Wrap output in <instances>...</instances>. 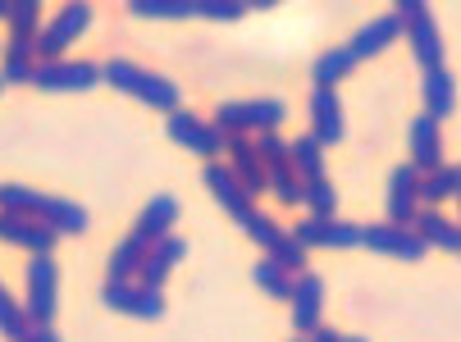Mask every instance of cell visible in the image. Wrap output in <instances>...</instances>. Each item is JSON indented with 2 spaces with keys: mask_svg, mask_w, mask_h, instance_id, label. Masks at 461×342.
Listing matches in <instances>:
<instances>
[{
  "mask_svg": "<svg viewBox=\"0 0 461 342\" xmlns=\"http://www.w3.org/2000/svg\"><path fill=\"white\" fill-rule=\"evenodd\" d=\"M0 211L5 215H28L37 224H46L55 238L59 233H87V211L78 201H64V196H46V192H32V187H0Z\"/></svg>",
  "mask_w": 461,
  "mask_h": 342,
  "instance_id": "1",
  "label": "cell"
},
{
  "mask_svg": "<svg viewBox=\"0 0 461 342\" xmlns=\"http://www.w3.org/2000/svg\"><path fill=\"white\" fill-rule=\"evenodd\" d=\"M101 83H110V87L123 92V96H138L142 105L165 110V114L183 110L178 83L165 78V74H151V68H142V64H133V59H110V64H101Z\"/></svg>",
  "mask_w": 461,
  "mask_h": 342,
  "instance_id": "2",
  "label": "cell"
},
{
  "mask_svg": "<svg viewBox=\"0 0 461 342\" xmlns=\"http://www.w3.org/2000/svg\"><path fill=\"white\" fill-rule=\"evenodd\" d=\"M288 119V105L275 96H260V101H224L220 105V123L229 137H251V132H275Z\"/></svg>",
  "mask_w": 461,
  "mask_h": 342,
  "instance_id": "3",
  "label": "cell"
},
{
  "mask_svg": "<svg viewBox=\"0 0 461 342\" xmlns=\"http://www.w3.org/2000/svg\"><path fill=\"white\" fill-rule=\"evenodd\" d=\"M165 132L174 137L183 151L202 156L206 165H215V156L229 147V132H224V128H215V123H206V119H196V114H187V110H174V114L165 119Z\"/></svg>",
  "mask_w": 461,
  "mask_h": 342,
  "instance_id": "4",
  "label": "cell"
},
{
  "mask_svg": "<svg viewBox=\"0 0 461 342\" xmlns=\"http://www.w3.org/2000/svg\"><path fill=\"white\" fill-rule=\"evenodd\" d=\"M55 297H59V265L50 256H32L28 260V302H23L32 328H50Z\"/></svg>",
  "mask_w": 461,
  "mask_h": 342,
  "instance_id": "5",
  "label": "cell"
},
{
  "mask_svg": "<svg viewBox=\"0 0 461 342\" xmlns=\"http://www.w3.org/2000/svg\"><path fill=\"white\" fill-rule=\"evenodd\" d=\"M92 23V5H64L41 32H37V64H50V59H64L74 37H83Z\"/></svg>",
  "mask_w": 461,
  "mask_h": 342,
  "instance_id": "6",
  "label": "cell"
},
{
  "mask_svg": "<svg viewBox=\"0 0 461 342\" xmlns=\"http://www.w3.org/2000/svg\"><path fill=\"white\" fill-rule=\"evenodd\" d=\"M101 83V64L92 59H50L32 68V87L41 92H92Z\"/></svg>",
  "mask_w": 461,
  "mask_h": 342,
  "instance_id": "7",
  "label": "cell"
},
{
  "mask_svg": "<svg viewBox=\"0 0 461 342\" xmlns=\"http://www.w3.org/2000/svg\"><path fill=\"white\" fill-rule=\"evenodd\" d=\"M105 306L119 310V315H133V320H160L165 315V292L156 288H142L138 279H128V284H114L105 279Z\"/></svg>",
  "mask_w": 461,
  "mask_h": 342,
  "instance_id": "8",
  "label": "cell"
},
{
  "mask_svg": "<svg viewBox=\"0 0 461 342\" xmlns=\"http://www.w3.org/2000/svg\"><path fill=\"white\" fill-rule=\"evenodd\" d=\"M420 215V174L411 165H398L388 174V224L411 229Z\"/></svg>",
  "mask_w": 461,
  "mask_h": 342,
  "instance_id": "9",
  "label": "cell"
},
{
  "mask_svg": "<svg viewBox=\"0 0 461 342\" xmlns=\"http://www.w3.org/2000/svg\"><path fill=\"white\" fill-rule=\"evenodd\" d=\"M361 229L366 224H348V220H320V215H311V220H302L297 224V242L311 251V247H334V251H343V247H361Z\"/></svg>",
  "mask_w": 461,
  "mask_h": 342,
  "instance_id": "10",
  "label": "cell"
},
{
  "mask_svg": "<svg viewBox=\"0 0 461 342\" xmlns=\"http://www.w3.org/2000/svg\"><path fill=\"white\" fill-rule=\"evenodd\" d=\"M229 169H233V178L242 183V192L256 201L260 192H266V183H270V169H266V160L256 156V142L251 137H229Z\"/></svg>",
  "mask_w": 461,
  "mask_h": 342,
  "instance_id": "11",
  "label": "cell"
},
{
  "mask_svg": "<svg viewBox=\"0 0 461 342\" xmlns=\"http://www.w3.org/2000/svg\"><path fill=\"white\" fill-rule=\"evenodd\" d=\"M361 247H370L379 256H398V260H425V251H429L411 229H398V224H370V229H361Z\"/></svg>",
  "mask_w": 461,
  "mask_h": 342,
  "instance_id": "12",
  "label": "cell"
},
{
  "mask_svg": "<svg viewBox=\"0 0 461 342\" xmlns=\"http://www.w3.org/2000/svg\"><path fill=\"white\" fill-rule=\"evenodd\" d=\"M407 137H411V169H416V174L443 169V128H438V119L416 114Z\"/></svg>",
  "mask_w": 461,
  "mask_h": 342,
  "instance_id": "13",
  "label": "cell"
},
{
  "mask_svg": "<svg viewBox=\"0 0 461 342\" xmlns=\"http://www.w3.org/2000/svg\"><path fill=\"white\" fill-rule=\"evenodd\" d=\"M324 315V279L320 274H297L293 284V333H315Z\"/></svg>",
  "mask_w": 461,
  "mask_h": 342,
  "instance_id": "14",
  "label": "cell"
},
{
  "mask_svg": "<svg viewBox=\"0 0 461 342\" xmlns=\"http://www.w3.org/2000/svg\"><path fill=\"white\" fill-rule=\"evenodd\" d=\"M202 178H206L211 196L220 201V211H229L238 224H242V220L256 211V205H251V196L242 192V183L233 178V169H229V165H206V174H202Z\"/></svg>",
  "mask_w": 461,
  "mask_h": 342,
  "instance_id": "15",
  "label": "cell"
},
{
  "mask_svg": "<svg viewBox=\"0 0 461 342\" xmlns=\"http://www.w3.org/2000/svg\"><path fill=\"white\" fill-rule=\"evenodd\" d=\"M187 256V242L183 238H160L151 251H147V260H142V269H138V284L142 288H156V292H165V279H169V269L178 265Z\"/></svg>",
  "mask_w": 461,
  "mask_h": 342,
  "instance_id": "16",
  "label": "cell"
},
{
  "mask_svg": "<svg viewBox=\"0 0 461 342\" xmlns=\"http://www.w3.org/2000/svg\"><path fill=\"white\" fill-rule=\"evenodd\" d=\"M311 123H315V142L329 151L334 142H343V101H339V92H311Z\"/></svg>",
  "mask_w": 461,
  "mask_h": 342,
  "instance_id": "17",
  "label": "cell"
},
{
  "mask_svg": "<svg viewBox=\"0 0 461 342\" xmlns=\"http://www.w3.org/2000/svg\"><path fill=\"white\" fill-rule=\"evenodd\" d=\"M0 238L23 247V251H32V256H50L55 251V233L46 224L28 220V215H5V211H0Z\"/></svg>",
  "mask_w": 461,
  "mask_h": 342,
  "instance_id": "18",
  "label": "cell"
},
{
  "mask_svg": "<svg viewBox=\"0 0 461 342\" xmlns=\"http://www.w3.org/2000/svg\"><path fill=\"white\" fill-rule=\"evenodd\" d=\"M407 37V28L398 23V19H393V14H379V19H370L366 28H357V37H352V55H357V64L361 59H370V55H384L393 41H402Z\"/></svg>",
  "mask_w": 461,
  "mask_h": 342,
  "instance_id": "19",
  "label": "cell"
},
{
  "mask_svg": "<svg viewBox=\"0 0 461 342\" xmlns=\"http://www.w3.org/2000/svg\"><path fill=\"white\" fill-rule=\"evenodd\" d=\"M174 224H178V201H174V196H151V201H147V211L138 215L133 238H142L147 247H156L160 238L174 233Z\"/></svg>",
  "mask_w": 461,
  "mask_h": 342,
  "instance_id": "20",
  "label": "cell"
},
{
  "mask_svg": "<svg viewBox=\"0 0 461 342\" xmlns=\"http://www.w3.org/2000/svg\"><path fill=\"white\" fill-rule=\"evenodd\" d=\"M407 41H411V55L425 74L429 68H443V32H438L434 14H420L416 23H407Z\"/></svg>",
  "mask_w": 461,
  "mask_h": 342,
  "instance_id": "21",
  "label": "cell"
},
{
  "mask_svg": "<svg viewBox=\"0 0 461 342\" xmlns=\"http://www.w3.org/2000/svg\"><path fill=\"white\" fill-rule=\"evenodd\" d=\"M411 233L425 242V247H438V251H461V224L456 220H443L438 211H420Z\"/></svg>",
  "mask_w": 461,
  "mask_h": 342,
  "instance_id": "22",
  "label": "cell"
},
{
  "mask_svg": "<svg viewBox=\"0 0 461 342\" xmlns=\"http://www.w3.org/2000/svg\"><path fill=\"white\" fill-rule=\"evenodd\" d=\"M37 68V37H10L5 46V64H0V83H32Z\"/></svg>",
  "mask_w": 461,
  "mask_h": 342,
  "instance_id": "23",
  "label": "cell"
},
{
  "mask_svg": "<svg viewBox=\"0 0 461 342\" xmlns=\"http://www.w3.org/2000/svg\"><path fill=\"white\" fill-rule=\"evenodd\" d=\"M425 114L429 119H447L452 110H456V78L447 74V68H429V74H425Z\"/></svg>",
  "mask_w": 461,
  "mask_h": 342,
  "instance_id": "24",
  "label": "cell"
},
{
  "mask_svg": "<svg viewBox=\"0 0 461 342\" xmlns=\"http://www.w3.org/2000/svg\"><path fill=\"white\" fill-rule=\"evenodd\" d=\"M357 68V55L348 50V46H329L320 59H315V68H311V78H315V87L320 92H334L348 74Z\"/></svg>",
  "mask_w": 461,
  "mask_h": 342,
  "instance_id": "25",
  "label": "cell"
},
{
  "mask_svg": "<svg viewBox=\"0 0 461 342\" xmlns=\"http://www.w3.org/2000/svg\"><path fill=\"white\" fill-rule=\"evenodd\" d=\"M147 242L142 238H133L128 233L114 251H110V269H105V279H114V284H128V279H138V269H142V260H147Z\"/></svg>",
  "mask_w": 461,
  "mask_h": 342,
  "instance_id": "26",
  "label": "cell"
},
{
  "mask_svg": "<svg viewBox=\"0 0 461 342\" xmlns=\"http://www.w3.org/2000/svg\"><path fill=\"white\" fill-rule=\"evenodd\" d=\"M251 284H256L260 292L279 297V302H293V284H297V279H293L288 269H279V265L266 256V260H256V265H251Z\"/></svg>",
  "mask_w": 461,
  "mask_h": 342,
  "instance_id": "27",
  "label": "cell"
},
{
  "mask_svg": "<svg viewBox=\"0 0 461 342\" xmlns=\"http://www.w3.org/2000/svg\"><path fill=\"white\" fill-rule=\"evenodd\" d=\"M461 192V169L456 165H443L434 174H420V205H438V201H452Z\"/></svg>",
  "mask_w": 461,
  "mask_h": 342,
  "instance_id": "28",
  "label": "cell"
},
{
  "mask_svg": "<svg viewBox=\"0 0 461 342\" xmlns=\"http://www.w3.org/2000/svg\"><path fill=\"white\" fill-rule=\"evenodd\" d=\"M293 169L302 174V183H311V178H324V147L315 142L311 132L293 142Z\"/></svg>",
  "mask_w": 461,
  "mask_h": 342,
  "instance_id": "29",
  "label": "cell"
},
{
  "mask_svg": "<svg viewBox=\"0 0 461 342\" xmlns=\"http://www.w3.org/2000/svg\"><path fill=\"white\" fill-rule=\"evenodd\" d=\"M138 19H196V0H133Z\"/></svg>",
  "mask_w": 461,
  "mask_h": 342,
  "instance_id": "30",
  "label": "cell"
},
{
  "mask_svg": "<svg viewBox=\"0 0 461 342\" xmlns=\"http://www.w3.org/2000/svg\"><path fill=\"white\" fill-rule=\"evenodd\" d=\"M266 192H275L284 205H302V201H306V183H302V174H297L293 165H275Z\"/></svg>",
  "mask_w": 461,
  "mask_h": 342,
  "instance_id": "31",
  "label": "cell"
},
{
  "mask_svg": "<svg viewBox=\"0 0 461 342\" xmlns=\"http://www.w3.org/2000/svg\"><path fill=\"white\" fill-rule=\"evenodd\" d=\"M0 333H5L10 342H23L28 333H32V320H28V310L5 292V288H0Z\"/></svg>",
  "mask_w": 461,
  "mask_h": 342,
  "instance_id": "32",
  "label": "cell"
},
{
  "mask_svg": "<svg viewBox=\"0 0 461 342\" xmlns=\"http://www.w3.org/2000/svg\"><path fill=\"white\" fill-rule=\"evenodd\" d=\"M302 205H311V215H320V220H334L339 215V187L329 183V178H311Z\"/></svg>",
  "mask_w": 461,
  "mask_h": 342,
  "instance_id": "33",
  "label": "cell"
},
{
  "mask_svg": "<svg viewBox=\"0 0 461 342\" xmlns=\"http://www.w3.org/2000/svg\"><path fill=\"white\" fill-rule=\"evenodd\" d=\"M242 233H247V238H251L260 251H275V242L284 238V229H279L270 215H260V211H251V215L242 220Z\"/></svg>",
  "mask_w": 461,
  "mask_h": 342,
  "instance_id": "34",
  "label": "cell"
},
{
  "mask_svg": "<svg viewBox=\"0 0 461 342\" xmlns=\"http://www.w3.org/2000/svg\"><path fill=\"white\" fill-rule=\"evenodd\" d=\"M256 156L266 160V169H275V165H293V142H284L279 132H260V137H256Z\"/></svg>",
  "mask_w": 461,
  "mask_h": 342,
  "instance_id": "35",
  "label": "cell"
},
{
  "mask_svg": "<svg viewBox=\"0 0 461 342\" xmlns=\"http://www.w3.org/2000/svg\"><path fill=\"white\" fill-rule=\"evenodd\" d=\"M37 32H41L37 0H14V10H10V37H37Z\"/></svg>",
  "mask_w": 461,
  "mask_h": 342,
  "instance_id": "36",
  "label": "cell"
},
{
  "mask_svg": "<svg viewBox=\"0 0 461 342\" xmlns=\"http://www.w3.org/2000/svg\"><path fill=\"white\" fill-rule=\"evenodd\" d=\"M266 256H270L279 269H288V274H293V269H302V274H306V247H302L293 233H284V238L275 242V251H266Z\"/></svg>",
  "mask_w": 461,
  "mask_h": 342,
  "instance_id": "37",
  "label": "cell"
},
{
  "mask_svg": "<svg viewBox=\"0 0 461 342\" xmlns=\"http://www.w3.org/2000/svg\"><path fill=\"white\" fill-rule=\"evenodd\" d=\"M247 14V0H196V19H215V23H233Z\"/></svg>",
  "mask_w": 461,
  "mask_h": 342,
  "instance_id": "38",
  "label": "cell"
},
{
  "mask_svg": "<svg viewBox=\"0 0 461 342\" xmlns=\"http://www.w3.org/2000/svg\"><path fill=\"white\" fill-rule=\"evenodd\" d=\"M420 14H429V5H425V0H398V10H393V19H398L402 28H407V23H416Z\"/></svg>",
  "mask_w": 461,
  "mask_h": 342,
  "instance_id": "39",
  "label": "cell"
},
{
  "mask_svg": "<svg viewBox=\"0 0 461 342\" xmlns=\"http://www.w3.org/2000/svg\"><path fill=\"white\" fill-rule=\"evenodd\" d=\"M306 342H343V333H339V328H329V324H320Z\"/></svg>",
  "mask_w": 461,
  "mask_h": 342,
  "instance_id": "40",
  "label": "cell"
},
{
  "mask_svg": "<svg viewBox=\"0 0 461 342\" xmlns=\"http://www.w3.org/2000/svg\"><path fill=\"white\" fill-rule=\"evenodd\" d=\"M23 342H59V333H55V328H32Z\"/></svg>",
  "mask_w": 461,
  "mask_h": 342,
  "instance_id": "41",
  "label": "cell"
},
{
  "mask_svg": "<svg viewBox=\"0 0 461 342\" xmlns=\"http://www.w3.org/2000/svg\"><path fill=\"white\" fill-rule=\"evenodd\" d=\"M10 10H14V0H0V19L10 23Z\"/></svg>",
  "mask_w": 461,
  "mask_h": 342,
  "instance_id": "42",
  "label": "cell"
},
{
  "mask_svg": "<svg viewBox=\"0 0 461 342\" xmlns=\"http://www.w3.org/2000/svg\"><path fill=\"white\" fill-rule=\"evenodd\" d=\"M343 342H366V338H343Z\"/></svg>",
  "mask_w": 461,
  "mask_h": 342,
  "instance_id": "43",
  "label": "cell"
},
{
  "mask_svg": "<svg viewBox=\"0 0 461 342\" xmlns=\"http://www.w3.org/2000/svg\"><path fill=\"white\" fill-rule=\"evenodd\" d=\"M293 342H306V338H293Z\"/></svg>",
  "mask_w": 461,
  "mask_h": 342,
  "instance_id": "44",
  "label": "cell"
},
{
  "mask_svg": "<svg viewBox=\"0 0 461 342\" xmlns=\"http://www.w3.org/2000/svg\"><path fill=\"white\" fill-rule=\"evenodd\" d=\"M456 201H461V192H456ZM456 224H461V220H456Z\"/></svg>",
  "mask_w": 461,
  "mask_h": 342,
  "instance_id": "45",
  "label": "cell"
},
{
  "mask_svg": "<svg viewBox=\"0 0 461 342\" xmlns=\"http://www.w3.org/2000/svg\"><path fill=\"white\" fill-rule=\"evenodd\" d=\"M0 87H5V83H0Z\"/></svg>",
  "mask_w": 461,
  "mask_h": 342,
  "instance_id": "46",
  "label": "cell"
},
{
  "mask_svg": "<svg viewBox=\"0 0 461 342\" xmlns=\"http://www.w3.org/2000/svg\"><path fill=\"white\" fill-rule=\"evenodd\" d=\"M456 169H461V165H456Z\"/></svg>",
  "mask_w": 461,
  "mask_h": 342,
  "instance_id": "47",
  "label": "cell"
}]
</instances>
